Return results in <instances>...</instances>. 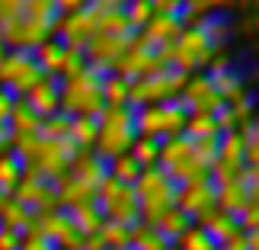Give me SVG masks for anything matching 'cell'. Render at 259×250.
<instances>
[{"instance_id": "14", "label": "cell", "mask_w": 259, "mask_h": 250, "mask_svg": "<svg viewBox=\"0 0 259 250\" xmlns=\"http://www.w3.org/2000/svg\"><path fill=\"white\" fill-rule=\"evenodd\" d=\"M208 176L214 183H224V180H234V176H246V154H243V141L237 132H227V135L218 138V154L211 161Z\"/></svg>"}, {"instance_id": "21", "label": "cell", "mask_w": 259, "mask_h": 250, "mask_svg": "<svg viewBox=\"0 0 259 250\" xmlns=\"http://www.w3.org/2000/svg\"><path fill=\"white\" fill-rule=\"evenodd\" d=\"M195 225H202L208 234H211V241L218 244V247H224V244H231V241H237V237H243V228H240V218L237 215H231V212H224V208H211L208 215H202Z\"/></svg>"}, {"instance_id": "5", "label": "cell", "mask_w": 259, "mask_h": 250, "mask_svg": "<svg viewBox=\"0 0 259 250\" xmlns=\"http://www.w3.org/2000/svg\"><path fill=\"white\" fill-rule=\"evenodd\" d=\"M96 208L103 215V222L135 228L141 222V205H138V193L132 183H118V180L106 176L96 189Z\"/></svg>"}, {"instance_id": "17", "label": "cell", "mask_w": 259, "mask_h": 250, "mask_svg": "<svg viewBox=\"0 0 259 250\" xmlns=\"http://www.w3.org/2000/svg\"><path fill=\"white\" fill-rule=\"evenodd\" d=\"M128 45H132V35H109V32H99L93 42L83 48V61H87V67H93V71L109 74V71L118 64V58L128 52Z\"/></svg>"}, {"instance_id": "33", "label": "cell", "mask_w": 259, "mask_h": 250, "mask_svg": "<svg viewBox=\"0 0 259 250\" xmlns=\"http://www.w3.org/2000/svg\"><path fill=\"white\" fill-rule=\"evenodd\" d=\"M183 135L189 138H218V119L214 113H189L186 116V125H183Z\"/></svg>"}, {"instance_id": "60", "label": "cell", "mask_w": 259, "mask_h": 250, "mask_svg": "<svg viewBox=\"0 0 259 250\" xmlns=\"http://www.w3.org/2000/svg\"><path fill=\"white\" fill-rule=\"evenodd\" d=\"M170 250H176V247H170Z\"/></svg>"}, {"instance_id": "32", "label": "cell", "mask_w": 259, "mask_h": 250, "mask_svg": "<svg viewBox=\"0 0 259 250\" xmlns=\"http://www.w3.org/2000/svg\"><path fill=\"white\" fill-rule=\"evenodd\" d=\"M173 247H176V250H221V247L211 241V234H208L202 225H195V222L176 237Z\"/></svg>"}, {"instance_id": "55", "label": "cell", "mask_w": 259, "mask_h": 250, "mask_svg": "<svg viewBox=\"0 0 259 250\" xmlns=\"http://www.w3.org/2000/svg\"><path fill=\"white\" fill-rule=\"evenodd\" d=\"M246 250H259V231H250V234H246Z\"/></svg>"}, {"instance_id": "13", "label": "cell", "mask_w": 259, "mask_h": 250, "mask_svg": "<svg viewBox=\"0 0 259 250\" xmlns=\"http://www.w3.org/2000/svg\"><path fill=\"white\" fill-rule=\"evenodd\" d=\"M35 231L42 234L48 244H55L58 250H80V247H87V241H83V234L77 231L71 212L61 208V205L52 208V212H45V215H38Z\"/></svg>"}, {"instance_id": "34", "label": "cell", "mask_w": 259, "mask_h": 250, "mask_svg": "<svg viewBox=\"0 0 259 250\" xmlns=\"http://www.w3.org/2000/svg\"><path fill=\"white\" fill-rule=\"evenodd\" d=\"M99 32L109 35H135L128 26V16L122 7H99Z\"/></svg>"}, {"instance_id": "18", "label": "cell", "mask_w": 259, "mask_h": 250, "mask_svg": "<svg viewBox=\"0 0 259 250\" xmlns=\"http://www.w3.org/2000/svg\"><path fill=\"white\" fill-rule=\"evenodd\" d=\"M13 199L23 202L32 215H45V212H52V208H58V186L52 180L26 173L19 180V186L13 189Z\"/></svg>"}, {"instance_id": "49", "label": "cell", "mask_w": 259, "mask_h": 250, "mask_svg": "<svg viewBox=\"0 0 259 250\" xmlns=\"http://www.w3.org/2000/svg\"><path fill=\"white\" fill-rule=\"evenodd\" d=\"M13 103H16V96L10 93V90H4V87H0V125H7L10 113H13Z\"/></svg>"}, {"instance_id": "6", "label": "cell", "mask_w": 259, "mask_h": 250, "mask_svg": "<svg viewBox=\"0 0 259 250\" xmlns=\"http://www.w3.org/2000/svg\"><path fill=\"white\" fill-rule=\"evenodd\" d=\"M138 205H141V222H154L166 208L176 205V183L163 173L160 167H147L141 176L135 180Z\"/></svg>"}, {"instance_id": "44", "label": "cell", "mask_w": 259, "mask_h": 250, "mask_svg": "<svg viewBox=\"0 0 259 250\" xmlns=\"http://www.w3.org/2000/svg\"><path fill=\"white\" fill-rule=\"evenodd\" d=\"M227 109H231V116H234V125H237V128H243V125H246V122H250V119L259 113V109H256V99H253V96L240 99V103H231Z\"/></svg>"}, {"instance_id": "43", "label": "cell", "mask_w": 259, "mask_h": 250, "mask_svg": "<svg viewBox=\"0 0 259 250\" xmlns=\"http://www.w3.org/2000/svg\"><path fill=\"white\" fill-rule=\"evenodd\" d=\"M23 16H35V19H55V0H23Z\"/></svg>"}, {"instance_id": "9", "label": "cell", "mask_w": 259, "mask_h": 250, "mask_svg": "<svg viewBox=\"0 0 259 250\" xmlns=\"http://www.w3.org/2000/svg\"><path fill=\"white\" fill-rule=\"evenodd\" d=\"M42 67H38L32 52H4L0 58V87L10 90L13 96H26L38 81H42Z\"/></svg>"}, {"instance_id": "61", "label": "cell", "mask_w": 259, "mask_h": 250, "mask_svg": "<svg viewBox=\"0 0 259 250\" xmlns=\"http://www.w3.org/2000/svg\"><path fill=\"white\" fill-rule=\"evenodd\" d=\"M122 250H128V247H122Z\"/></svg>"}, {"instance_id": "31", "label": "cell", "mask_w": 259, "mask_h": 250, "mask_svg": "<svg viewBox=\"0 0 259 250\" xmlns=\"http://www.w3.org/2000/svg\"><path fill=\"white\" fill-rule=\"evenodd\" d=\"M67 138H71V145L77 148V151H93V145H96V119H90V116L71 119V132H67Z\"/></svg>"}, {"instance_id": "16", "label": "cell", "mask_w": 259, "mask_h": 250, "mask_svg": "<svg viewBox=\"0 0 259 250\" xmlns=\"http://www.w3.org/2000/svg\"><path fill=\"white\" fill-rule=\"evenodd\" d=\"M179 106L186 113H218L224 106L214 84H211V77H208V71H195V74L186 77L183 90H179Z\"/></svg>"}, {"instance_id": "4", "label": "cell", "mask_w": 259, "mask_h": 250, "mask_svg": "<svg viewBox=\"0 0 259 250\" xmlns=\"http://www.w3.org/2000/svg\"><path fill=\"white\" fill-rule=\"evenodd\" d=\"M157 167H160L176 186L179 183H189V180H198V176H208V161L195 151V141L189 135L163 138Z\"/></svg>"}, {"instance_id": "29", "label": "cell", "mask_w": 259, "mask_h": 250, "mask_svg": "<svg viewBox=\"0 0 259 250\" xmlns=\"http://www.w3.org/2000/svg\"><path fill=\"white\" fill-rule=\"evenodd\" d=\"M151 225H154V228H157V231H160L163 237H170V241H176V237L183 234L189 225H192V218H189V215H186L179 205H173V208H166L163 215H157Z\"/></svg>"}, {"instance_id": "51", "label": "cell", "mask_w": 259, "mask_h": 250, "mask_svg": "<svg viewBox=\"0 0 259 250\" xmlns=\"http://www.w3.org/2000/svg\"><path fill=\"white\" fill-rule=\"evenodd\" d=\"M23 234L19 231H10V228H0V250H16Z\"/></svg>"}, {"instance_id": "62", "label": "cell", "mask_w": 259, "mask_h": 250, "mask_svg": "<svg viewBox=\"0 0 259 250\" xmlns=\"http://www.w3.org/2000/svg\"><path fill=\"white\" fill-rule=\"evenodd\" d=\"M0 199H4V196H0Z\"/></svg>"}, {"instance_id": "56", "label": "cell", "mask_w": 259, "mask_h": 250, "mask_svg": "<svg viewBox=\"0 0 259 250\" xmlns=\"http://www.w3.org/2000/svg\"><path fill=\"white\" fill-rule=\"evenodd\" d=\"M253 29H256V35H259V13H256V19H253Z\"/></svg>"}, {"instance_id": "27", "label": "cell", "mask_w": 259, "mask_h": 250, "mask_svg": "<svg viewBox=\"0 0 259 250\" xmlns=\"http://www.w3.org/2000/svg\"><path fill=\"white\" fill-rule=\"evenodd\" d=\"M173 241L163 237L151 222H138L128 234V250H170Z\"/></svg>"}, {"instance_id": "45", "label": "cell", "mask_w": 259, "mask_h": 250, "mask_svg": "<svg viewBox=\"0 0 259 250\" xmlns=\"http://www.w3.org/2000/svg\"><path fill=\"white\" fill-rule=\"evenodd\" d=\"M240 228H243V234L259 231V199H250V205L240 212Z\"/></svg>"}, {"instance_id": "15", "label": "cell", "mask_w": 259, "mask_h": 250, "mask_svg": "<svg viewBox=\"0 0 259 250\" xmlns=\"http://www.w3.org/2000/svg\"><path fill=\"white\" fill-rule=\"evenodd\" d=\"M176 205L183 208L192 222H198L202 215H208L218 205L214 180L211 176H198V180H189V183H179L176 186Z\"/></svg>"}, {"instance_id": "37", "label": "cell", "mask_w": 259, "mask_h": 250, "mask_svg": "<svg viewBox=\"0 0 259 250\" xmlns=\"http://www.w3.org/2000/svg\"><path fill=\"white\" fill-rule=\"evenodd\" d=\"M67 212H71L77 231L83 234V241H90V237H93L99 228H103V215H99L96 202H93V205H80V208H67Z\"/></svg>"}, {"instance_id": "41", "label": "cell", "mask_w": 259, "mask_h": 250, "mask_svg": "<svg viewBox=\"0 0 259 250\" xmlns=\"http://www.w3.org/2000/svg\"><path fill=\"white\" fill-rule=\"evenodd\" d=\"M122 10H125V16H128V26H132V32L144 29V26H147V19L154 16L151 0H125Z\"/></svg>"}, {"instance_id": "35", "label": "cell", "mask_w": 259, "mask_h": 250, "mask_svg": "<svg viewBox=\"0 0 259 250\" xmlns=\"http://www.w3.org/2000/svg\"><path fill=\"white\" fill-rule=\"evenodd\" d=\"M106 170H109L112 180H118V183H132V186H135V180L144 173V167L138 164L132 154H118V157H112V161H106Z\"/></svg>"}, {"instance_id": "2", "label": "cell", "mask_w": 259, "mask_h": 250, "mask_svg": "<svg viewBox=\"0 0 259 250\" xmlns=\"http://www.w3.org/2000/svg\"><path fill=\"white\" fill-rule=\"evenodd\" d=\"M58 96H61V113L67 119H77V116L96 119L106 109V103H103V74L93 71V67H83V71L58 81Z\"/></svg>"}, {"instance_id": "50", "label": "cell", "mask_w": 259, "mask_h": 250, "mask_svg": "<svg viewBox=\"0 0 259 250\" xmlns=\"http://www.w3.org/2000/svg\"><path fill=\"white\" fill-rule=\"evenodd\" d=\"M90 4L93 0H55V10H58V16H64V13H77V10H83Z\"/></svg>"}, {"instance_id": "36", "label": "cell", "mask_w": 259, "mask_h": 250, "mask_svg": "<svg viewBox=\"0 0 259 250\" xmlns=\"http://www.w3.org/2000/svg\"><path fill=\"white\" fill-rule=\"evenodd\" d=\"M128 90H132V81L118 74H103V103L106 106H128Z\"/></svg>"}, {"instance_id": "23", "label": "cell", "mask_w": 259, "mask_h": 250, "mask_svg": "<svg viewBox=\"0 0 259 250\" xmlns=\"http://www.w3.org/2000/svg\"><path fill=\"white\" fill-rule=\"evenodd\" d=\"M19 99H26L42 119H52V116L61 113V96H58V81L55 77H42V81L29 90L26 96H19Z\"/></svg>"}, {"instance_id": "20", "label": "cell", "mask_w": 259, "mask_h": 250, "mask_svg": "<svg viewBox=\"0 0 259 250\" xmlns=\"http://www.w3.org/2000/svg\"><path fill=\"white\" fill-rule=\"evenodd\" d=\"M183 26H186L183 16H151L147 26L135 32V39L147 48H163V45L176 42L179 32H183Z\"/></svg>"}, {"instance_id": "24", "label": "cell", "mask_w": 259, "mask_h": 250, "mask_svg": "<svg viewBox=\"0 0 259 250\" xmlns=\"http://www.w3.org/2000/svg\"><path fill=\"white\" fill-rule=\"evenodd\" d=\"M214 186H218V208L240 218V212L253 199L250 186H246V176H234V180H224V183H214Z\"/></svg>"}, {"instance_id": "12", "label": "cell", "mask_w": 259, "mask_h": 250, "mask_svg": "<svg viewBox=\"0 0 259 250\" xmlns=\"http://www.w3.org/2000/svg\"><path fill=\"white\" fill-rule=\"evenodd\" d=\"M4 45L10 52H35L42 42L55 35V19H35V16H19L4 29Z\"/></svg>"}, {"instance_id": "30", "label": "cell", "mask_w": 259, "mask_h": 250, "mask_svg": "<svg viewBox=\"0 0 259 250\" xmlns=\"http://www.w3.org/2000/svg\"><path fill=\"white\" fill-rule=\"evenodd\" d=\"M26 176L23 164H19V157L13 151L0 154V196H13V189L19 186V180Z\"/></svg>"}, {"instance_id": "46", "label": "cell", "mask_w": 259, "mask_h": 250, "mask_svg": "<svg viewBox=\"0 0 259 250\" xmlns=\"http://www.w3.org/2000/svg\"><path fill=\"white\" fill-rule=\"evenodd\" d=\"M23 16V0H0V29Z\"/></svg>"}, {"instance_id": "54", "label": "cell", "mask_w": 259, "mask_h": 250, "mask_svg": "<svg viewBox=\"0 0 259 250\" xmlns=\"http://www.w3.org/2000/svg\"><path fill=\"white\" fill-rule=\"evenodd\" d=\"M221 250H246V234H243V237H237V241H231V244H224Z\"/></svg>"}, {"instance_id": "52", "label": "cell", "mask_w": 259, "mask_h": 250, "mask_svg": "<svg viewBox=\"0 0 259 250\" xmlns=\"http://www.w3.org/2000/svg\"><path fill=\"white\" fill-rule=\"evenodd\" d=\"M246 186H250V196L259 199V164L246 167Z\"/></svg>"}, {"instance_id": "28", "label": "cell", "mask_w": 259, "mask_h": 250, "mask_svg": "<svg viewBox=\"0 0 259 250\" xmlns=\"http://www.w3.org/2000/svg\"><path fill=\"white\" fill-rule=\"evenodd\" d=\"M231 7H237V0H183V23L192 26L205 16H221Z\"/></svg>"}, {"instance_id": "11", "label": "cell", "mask_w": 259, "mask_h": 250, "mask_svg": "<svg viewBox=\"0 0 259 250\" xmlns=\"http://www.w3.org/2000/svg\"><path fill=\"white\" fill-rule=\"evenodd\" d=\"M99 35V7L90 4L77 13H64V16H55V39H61L64 45L71 48H83Z\"/></svg>"}, {"instance_id": "38", "label": "cell", "mask_w": 259, "mask_h": 250, "mask_svg": "<svg viewBox=\"0 0 259 250\" xmlns=\"http://www.w3.org/2000/svg\"><path fill=\"white\" fill-rule=\"evenodd\" d=\"M192 26L202 29L205 39H208L214 48H224V42L231 39V23H227L224 16H205V19H198V23H192Z\"/></svg>"}, {"instance_id": "8", "label": "cell", "mask_w": 259, "mask_h": 250, "mask_svg": "<svg viewBox=\"0 0 259 250\" xmlns=\"http://www.w3.org/2000/svg\"><path fill=\"white\" fill-rule=\"evenodd\" d=\"M183 84H186V74L173 71V67H160V71L147 74L141 81H132L128 106L141 109V106H157V103H173V99H179Z\"/></svg>"}, {"instance_id": "1", "label": "cell", "mask_w": 259, "mask_h": 250, "mask_svg": "<svg viewBox=\"0 0 259 250\" xmlns=\"http://www.w3.org/2000/svg\"><path fill=\"white\" fill-rule=\"evenodd\" d=\"M10 151L19 157V164H23L26 173L58 183V180L67 173V167H71L77 148L71 145V138L58 141V138H45L42 132H38V135L13 138V148H10Z\"/></svg>"}, {"instance_id": "59", "label": "cell", "mask_w": 259, "mask_h": 250, "mask_svg": "<svg viewBox=\"0 0 259 250\" xmlns=\"http://www.w3.org/2000/svg\"><path fill=\"white\" fill-rule=\"evenodd\" d=\"M253 4H256V7H259V0H253Z\"/></svg>"}, {"instance_id": "26", "label": "cell", "mask_w": 259, "mask_h": 250, "mask_svg": "<svg viewBox=\"0 0 259 250\" xmlns=\"http://www.w3.org/2000/svg\"><path fill=\"white\" fill-rule=\"evenodd\" d=\"M42 122H45V119L38 116L35 109L26 103V99H19V96H16V103H13V113H10V119H7V128H10V135H13V138L38 135V132H42Z\"/></svg>"}, {"instance_id": "53", "label": "cell", "mask_w": 259, "mask_h": 250, "mask_svg": "<svg viewBox=\"0 0 259 250\" xmlns=\"http://www.w3.org/2000/svg\"><path fill=\"white\" fill-rule=\"evenodd\" d=\"M10 148H13V135H10L7 125H0V154H7Z\"/></svg>"}, {"instance_id": "58", "label": "cell", "mask_w": 259, "mask_h": 250, "mask_svg": "<svg viewBox=\"0 0 259 250\" xmlns=\"http://www.w3.org/2000/svg\"><path fill=\"white\" fill-rule=\"evenodd\" d=\"M0 48H7V45H4V32H0Z\"/></svg>"}, {"instance_id": "47", "label": "cell", "mask_w": 259, "mask_h": 250, "mask_svg": "<svg viewBox=\"0 0 259 250\" xmlns=\"http://www.w3.org/2000/svg\"><path fill=\"white\" fill-rule=\"evenodd\" d=\"M154 16H183V0H151Z\"/></svg>"}, {"instance_id": "19", "label": "cell", "mask_w": 259, "mask_h": 250, "mask_svg": "<svg viewBox=\"0 0 259 250\" xmlns=\"http://www.w3.org/2000/svg\"><path fill=\"white\" fill-rule=\"evenodd\" d=\"M160 67H163L160 52H157V48L141 45V42H138V39L132 35V45H128V52L118 58V64L112 67V74L125 77V81H141V77L154 74V71H160Z\"/></svg>"}, {"instance_id": "22", "label": "cell", "mask_w": 259, "mask_h": 250, "mask_svg": "<svg viewBox=\"0 0 259 250\" xmlns=\"http://www.w3.org/2000/svg\"><path fill=\"white\" fill-rule=\"evenodd\" d=\"M208 77H211V84H214V90H218V96H221V103H224V106L240 103V99L250 96L243 74H240V71H234L231 64H227V67H208Z\"/></svg>"}, {"instance_id": "42", "label": "cell", "mask_w": 259, "mask_h": 250, "mask_svg": "<svg viewBox=\"0 0 259 250\" xmlns=\"http://www.w3.org/2000/svg\"><path fill=\"white\" fill-rule=\"evenodd\" d=\"M67 132H71V119H67L64 113H58V116H52V119L42 122V135L45 138H58V141H64Z\"/></svg>"}, {"instance_id": "63", "label": "cell", "mask_w": 259, "mask_h": 250, "mask_svg": "<svg viewBox=\"0 0 259 250\" xmlns=\"http://www.w3.org/2000/svg\"><path fill=\"white\" fill-rule=\"evenodd\" d=\"M80 250H83V247H80Z\"/></svg>"}, {"instance_id": "48", "label": "cell", "mask_w": 259, "mask_h": 250, "mask_svg": "<svg viewBox=\"0 0 259 250\" xmlns=\"http://www.w3.org/2000/svg\"><path fill=\"white\" fill-rule=\"evenodd\" d=\"M16 250H58V247H55V244H48L38 231H29V234H23V241H19Z\"/></svg>"}, {"instance_id": "57", "label": "cell", "mask_w": 259, "mask_h": 250, "mask_svg": "<svg viewBox=\"0 0 259 250\" xmlns=\"http://www.w3.org/2000/svg\"><path fill=\"white\" fill-rule=\"evenodd\" d=\"M243 4H253V0H237V7H243Z\"/></svg>"}, {"instance_id": "3", "label": "cell", "mask_w": 259, "mask_h": 250, "mask_svg": "<svg viewBox=\"0 0 259 250\" xmlns=\"http://www.w3.org/2000/svg\"><path fill=\"white\" fill-rule=\"evenodd\" d=\"M135 109L132 106H106L96 116V145L93 154L103 161H112L118 154H128L135 145Z\"/></svg>"}, {"instance_id": "25", "label": "cell", "mask_w": 259, "mask_h": 250, "mask_svg": "<svg viewBox=\"0 0 259 250\" xmlns=\"http://www.w3.org/2000/svg\"><path fill=\"white\" fill-rule=\"evenodd\" d=\"M35 222H38V215H32L23 202H16L13 196H4V199H0V228L29 234V231H35Z\"/></svg>"}, {"instance_id": "7", "label": "cell", "mask_w": 259, "mask_h": 250, "mask_svg": "<svg viewBox=\"0 0 259 250\" xmlns=\"http://www.w3.org/2000/svg\"><path fill=\"white\" fill-rule=\"evenodd\" d=\"M186 116L189 113L179 106V99H173V103H157V106H141V109H135V132H138V138L163 141V138L183 135Z\"/></svg>"}, {"instance_id": "10", "label": "cell", "mask_w": 259, "mask_h": 250, "mask_svg": "<svg viewBox=\"0 0 259 250\" xmlns=\"http://www.w3.org/2000/svg\"><path fill=\"white\" fill-rule=\"evenodd\" d=\"M35 61L38 67H42V74L45 77H55V81H64V77H71L77 71H83L87 61H83V52L80 48H71V45H64L61 39H48V42H42L35 48Z\"/></svg>"}, {"instance_id": "39", "label": "cell", "mask_w": 259, "mask_h": 250, "mask_svg": "<svg viewBox=\"0 0 259 250\" xmlns=\"http://www.w3.org/2000/svg\"><path fill=\"white\" fill-rule=\"evenodd\" d=\"M237 135H240L243 141V154H246V167L259 164V113L246 122L243 128H237Z\"/></svg>"}, {"instance_id": "40", "label": "cell", "mask_w": 259, "mask_h": 250, "mask_svg": "<svg viewBox=\"0 0 259 250\" xmlns=\"http://www.w3.org/2000/svg\"><path fill=\"white\" fill-rule=\"evenodd\" d=\"M128 154H132L144 170L147 167H157V157H160V141H154V138H135V145H132V151H128Z\"/></svg>"}]
</instances>
